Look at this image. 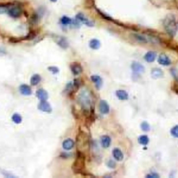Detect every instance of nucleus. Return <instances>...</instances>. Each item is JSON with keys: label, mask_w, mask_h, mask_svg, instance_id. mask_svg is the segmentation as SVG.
<instances>
[{"label": "nucleus", "mask_w": 178, "mask_h": 178, "mask_svg": "<svg viewBox=\"0 0 178 178\" xmlns=\"http://www.w3.org/2000/svg\"><path fill=\"white\" fill-rule=\"evenodd\" d=\"M61 24H63V25H70V24L72 23V21L70 18V17H67V16H63L62 18L61 19Z\"/></svg>", "instance_id": "26"}, {"label": "nucleus", "mask_w": 178, "mask_h": 178, "mask_svg": "<svg viewBox=\"0 0 178 178\" xmlns=\"http://www.w3.org/2000/svg\"><path fill=\"white\" fill-rule=\"evenodd\" d=\"M111 138L108 137V136H103V137H101V144L104 148H109L110 144H111Z\"/></svg>", "instance_id": "19"}, {"label": "nucleus", "mask_w": 178, "mask_h": 178, "mask_svg": "<svg viewBox=\"0 0 178 178\" xmlns=\"http://www.w3.org/2000/svg\"><path fill=\"white\" fill-rule=\"evenodd\" d=\"M146 177H159V175H157V174H156V173H154V174L148 175Z\"/></svg>", "instance_id": "34"}, {"label": "nucleus", "mask_w": 178, "mask_h": 178, "mask_svg": "<svg viewBox=\"0 0 178 178\" xmlns=\"http://www.w3.org/2000/svg\"><path fill=\"white\" fill-rule=\"evenodd\" d=\"M12 120L14 123L20 124L22 121V116L18 114H14L12 116Z\"/></svg>", "instance_id": "25"}, {"label": "nucleus", "mask_w": 178, "mask_h": 178, "mask_svg": "<svg viewBox=\"0 0 178 178\" xmlns=\"http://www.w3.org/2000/svg\"><path fill=\"white\" fill-rule=\"evenodd\" d=\"M70 68L72 73L74 75H78L79 74H80L82 72V66H81L80 64H77V63H73V64H71Z\"/></svg>", "instance_id": "13"}, {"label": "nucleus", "mask_w": 178, "mask_h": 178, "mask_svg": "<svg viewBox=\"0 0 178 178\" xmlns=\"http://www.w3.org/2000/svg\"><path fill=\"white\" fill-rule=\"evenodd\" d=\"M163 25L168 34L172 36L175 35L177 30V24L175 15L170 14L166 16L163 22Z\"/></svg>", "instance_id": "1"}, {"label": "nucleus", "mask_w": 178, "mask_h": 178, "mask_svg": "<svg viewBox=\"0 0 178 178\" xmlns=\"http://www.w3.org/2000/svg\"><path fill=\"white\" fill-rule=\"evenodd\" d=\"M171 133L174 137L178 138V125L173 127L171 130Z\"/></svg>", "instance_id": "28"}, {"label": "nucleus", "mask_w": 178, "mask_h": 178, "mask_svg": "<svg viewBox=\"0 0 178 178\" xmlns=\"http://www.w3.org/2000/svg\"><path fill=\"white\" fill-rule=\"evenodd\" d=\"M57 43L61 48H64V49H66V48H67L68 47V43L66 38H63V37H61L59 38V40L57 41Z\"/></svg>", "instance_id": "23"}, {"label": "nucleus", "mask_w": 178, "mask_h": 178, "mask_svg": "<svg viewBox=\"0 0 178 178\" xmlns=\"http://www.w3.org/2000/svg\"><path fill=\"white\" fill-rule=\"evenodd\" d=\"M19 90H20L21 94L23 95H30L32 93L31 88L29 86L27 85V84H22V85H20Z\"/></svg>", "instance_id": "9"}, {"label": "nucleus", "mask_w": 178, "mask_h": 178, "mask_svg": "<svg viewBox=\"0 0 178 178\" xmlns=\"http://www.w3.org/2000/svg\"><path fill=\"white\" fill-rule=\"evenodd\" d=\"M50 1H52V2H56V1H57V0H50Z\"/></svg>", "instance_id": "35"}, {"label": "nucleus", "mask_w": 178, "mask_h": 178, "mask_svg": "<svg viewBox=\"0 0 178 178\" xmlns=\"http://www.w3.org/2000/svg\"><path fill=\"white\" fill-rule=\"evenodd\" d=\"M74 143L71 139H68L63 142V148L66 150H70L74 147Z\"/></svg>", "instance_id": "14"}, {"label": "nucleus", "mask_w": 178, "mask_h": 178, "mask_svg": "<svg viewBox=\"0 0 178 178\" xmlns=\"http://www.w3.org/2000/svg\"><path fill=\"white\" fill-rule=\"evenodd\" d=\"M171 72H172V74L173 75V77H175V79L178 81V71L177 70L172 69L171 70Z\"/></svg>", "instance_id": "32"}, {"label": "nucleus", "mask_w": 178, "mask_h": 178, "mask_svg": "<svg viewBox=\"0 0 178 178\" xmlns=\"http://www.w3.org/2000/svg\"><path fill=\"white\" fill-rule=\"evenodd\" d=\"M9 12V15L11 17H13V18H17L19 17L22 14V10L19 7H13L12 9H11L10 10L8 11Z\"/></svg>", "instance_id": "8"}, {"label": "nucleus", "mask_w": 178, "mask_h": 178, "mask_svg": "<svg viewBox=\"0 0 178 178\" xmlns=\"http://www.w3.org/2000/svg\"><path fill=\"white\" fill-rule=\"evenodd\" d=\"M138 141H139V143H140L141 145H148V143H149V138L147 137V136L142 135L139 137Z\"/></svg>", "instance_id": "24"}, {"label": "nucleus", "mask_w": 178, "mask_h": 178, "mask_svg": "<svg viewBox=\"0 0 178 178\" xmlns=\"http://www.w3.org/2000/svg\"><path fill=\"white\" fill-rule=\"evenodd\" d=\"M78 102L84 109L88 110L91 105V100L88 90H84L79 93Z\"/></svg>", "instance_id": "4"}, {"label": "nucleus", "mask_w": 178, "mask_h": 178, "mask_svg": "<svg viewBox=\"0 0 178 178\" xmlns=\"http://www.w3.org/2000/svg\"><path fill=\"white\" fill-rule=\"evenodd\" d=\"M157 54L155 52H148V53H146L144 56V59L146 61H148L149 63L153 62L155 61V59H156Z\"/></svg>", "instance_id": "18"}, {"label": "nucleus", "mask_w": 178, "mask_h": 178, "mask_svg": "<svg viewBox=\"0 0 178 178\" xmlns=\"http://www.w3.org/2000/svg\"><path fill=\"white\" fill-rule=\"evenodd\" d=\"M35 35H36V33H35V31L30 32L29 35H27V36L25 38V40H31L32 38H35Z\"/></svg>", "instance_id": "31"}, {"label": "nucleus", "mask_w": 178, "mask_h": 178, "mask_svg": "<svg viewBox=\"0 0 178 178\" xmlns=\"http://www.w3.org/2000/svg\"><path fill=\"white\" fill-rule=\"evenodd\" d=\"M90 79H91V81H93V83L95 84V86H96L97 88L99 89L101 88L102 85V80L101 77H100V76H98V75L91 76Z\"/></svg>", "instance_id": "16"}, {"label": "nucleus", "mask_w": 178, "mask_h": 178, "mask_svg": "<svg viewBox=\"0 0 178 178\" xmlns=\"http://www.w3.org/2000/svg\"><path fill=\"white\" fill-rule=\"evenodd\" d=\"M132 37H133L134 39L135 40H137V41H138L141 43H144V44H147V43L158 44V43H159V40L157 38L149 35L141 34V33H134L132 35Z\"/></svg>", "instance_id": "2"}, {"label": "nucleus", "mask_w": 178, "mask_h": 178, "mask_svg": "<svg viewBox=\"0 0 178 178\" xmlns=\"http://www.w3.org/2000/svg\"><path fill=\"white\" fill-rule=\"evenodd\" d=\"M158 62L162 66H169L171 64V59L165 54H161L159 56Z\"/></svg>", "instance_id": "12"}, {"label": "nucleus", "mask_w": 178, "mask_h": 178, "mask_svg": "<svg viewBox=\"0 0 178 178\" xmlns=\"http://www.w3.org/2000/svg\"><path fill=\"white\" fill-rule=\"evenodd\" d=\"M100 111L102 114H107L109 112V106L106 101L101 100L100 102Z\"/></svg>", "instance_id": "11"}, {"label": "nucleus", "mask_w": 178, "mask_h": 178, "mask_svg": "<svg viewBox=\"0 0 178 178\" xmlns=\"http://www.w3.org/2000/svg\"><path fill=\"white\" fill-rule=\"evenodd\" d=\"M41 82V77L38 74H33L30 79V84L32 86H37Z\"/></svg>", "instance_id": "21"}, {"label": "nucleus", "mask_w": 178, "mask_h": 178, "mask_svg": "<svg viewBox=\"0 0 178 178\" xmlns=\"http://www.w3.org/2000/svg\"><path fill=\"white\" fill-rule=\"evenodd\" d=\"M38 108L41 111L45 113H51L52 111L51 105L46 100H45V101H40L39 104H38Z\"/></svg>", "instance_id": "5"}, {"label": "nucleus", "mask_w": 178, "mask_h": 178, "mask_svg": "<svg viewBox=\"0 0 178 178\" xmlns=\"http://www.w3.org/2000/svg\"><path fill=\"white\" fill-rule=\"evenodd\" d=\"M132 69L134 72L137 74L142 73V72H143L145 71V68H144L143 66L141 64L137 62H134L132 64Z\"/></svg>", "instance_id": "10"}, {"label": "nucleus", "mask_w": 178, "mask_h": 178, "mask_svg": "<svg viewBox=\"0 0 178 178\" xmlns=\"http://www.w3.org/2000/svg\"><path fill=\"white\" fill-rule=\"evenodd\" d=\"M8 11V7L4 4H0V14H3Z\"/></svg>", "instance_id": "30"}, {"label": "nucleus", "mask_w": 178, "mask_h": 178, "mask_svg": "<svg viewBox=\"0 0 178 178\" xmlns=\"http://www.w3.org/2000/svg\"><path fill=\"white\" fill-rule=\"evenodd\" d=\"M35 95H36V97L40 101H45V100H47L48 99V92L43 88H40L38 90H37Z\"/></svg>", "instance_id": "7"}, {"label": "nucleus", "mask_w": 178, "mask_h": 178, "mask_svg": "<svg viewBox=\"0 0 178 178\" xmlns=\"http://www.w3.org/2000/svg\"><path fill=\"white\" fill-rule=\"evenodd\" d=\"M141 127L142 130H143L144 132H148V131H150V124L146 122H142V124H141Z\"/></svg>", "instance_id": "27"}, {"label": "nucleus", "mask_w": 178, "mask_h": 178, "mask_svg": "<svg viewBox=\"0 0 178 178\" xmlns=\"http://www.w3.org/2000/svg\"><path fill=\"white\" fill-rule=\"evenodd\" d=\"M85 157L84 155L82 152H77V157H76L75 161L72 166V169L74 172L76 173H81L84 168V165H85Z\"/></svg>", "instance_id": "3"}, {"label": "nucleus", "mask_w": 178, "mask_h": 178, "mask_svg": "<svg viewBox=\"0 0 178 178\" xmlns=\"http://www.w3.org/2000/svg\"><path fill=\"white\" fill-rule=\"evenodd\" d=\"M116 96L121 100H125L128 99V93L123 90H118L116 91Z\"/></svg>", "instance_id": "20"}, {"label": "nucleus", "mask_w": 178, "mask_h": 178, "mask_svg": "<svg viewBox=\"0 0 178 178\" xmlns=\"http://www.w3.org/2000/svg\"><path fill=\"white\" fill-rule=\"evenodd\" d=\"M113 154V156L115 158V159H116L117 161H120L123 159L124 156H123V154H122L121 150H120L118 148H115L113 150L112 152Z\"/></svg>", "instance_id": "15"}, {"label": "nucleus", "mask_w": 178, "mask_h": 178, "mask_svg": "<svg viewBox=\"0 0 178 178\" xmlns=\"http://www.w3.org/2000/svg\"><path fill=\"white\" fill-rule=\"evenodd\" d=\"M151 75L154 79L161 78L163 77V71L159 68H154L151 71Z\"/></svg>", "instance_id": "17"}, {"label": "nucleus", "mask_w": 178, "mask_h": 178, "mask_svg": "<svg viewBox=\"0 0 178 178\" xmlns=\"http://www.w3.org/2000/svg\"><path fill=\"white\" fill-rule=\"evenodd\" d=\"M100 42L98 39H92L89 43V46L93 50H98L100 48Z\"/></svg>", "instance_id": "22"}, {"label": "nucleus", "mask_w": 178, "mask_h": 178, "mask_svg": "<svg viewBox=\"0 0 178 178\" xmlns=\"http://www.w3.org/2000/svg\"><path fill=\"white\" fill-rule=\"evenodd\" d=\"M108 166H109L110 168H114L115 166H116V163L111 160V161H109V162H108Z\"/></svg>", "instance_id": "33"}, {"label": "nucleus", "mask_w": 178, "mask_h": 178, "mask_svg": "<svg viewBox=\"0 0 178 178\" xmlns=\"http://www.w3.org/2000/svg\"><path fill=\"white\" fill-rule=\"evenodd\" d=\"M48 69L53 74H57L59 72V69L56 66H50V67L48 68Z\"/></svg>", "instance_id": "29"}, {"label": "nucleus", "mask_w": 178, "mask_h": 178, "mask_svg": "<svg viewBox=\"0 0 178 178\" xmlns=\"http://www.w3.org/2000/svg\"><path fill=\"white\" fill-rule=\"evenodd\" d=\"M76 17H77V20L80 21V22H82V23L85 24L86 25L88 26V27H93V26H94V22H92L91 20H90L89 19L87 18L83 13L77 14Z\"/></svg>", "instance_id": "6"}]
</instances>
